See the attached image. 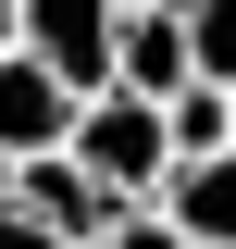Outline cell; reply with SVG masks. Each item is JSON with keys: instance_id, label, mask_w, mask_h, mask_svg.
<instances>
[{"instance_id": "cell-8", "label": "cell", "mask_w": 236, "mask_h": 249, "mask_svg": "<svg viewBox=\"0 0 236 249\" xmlns=\"http://www.w3.org/2000/svg\"><path fill=\"white\" fill-rule=\"evenodd\" d=\"M174 13H186V62L211 88H236V0H174Z\"/></svg>"}, {"instance_id": "cell-9", "label": "cell", "mask_w": 236, "mask_h": 249, "mask_svg": "<svg viewBox=\"0 0 236 249\" xmlns=\"http://www.w3.org/2000/svg\"><path fill=\"white\" fill-rule=\"evenodd\" d=\"M100 249H199V237H186V224L162 212V199H124V212H112V237H100Z\"/></svg>"}, {"instance_id": "cell-6", "label": "cell", "mask_w": 236, "mask_h": 249, "mask_svg": "<svg viewBox=\"0 0 236 249\" xmlns=\"http://www.w3.org/2000/svg\"><path fill=\"white\" fill-rule=\"evenodd\" d=\"M162 212H174L199 249H236V150H211V162H174V175H162Z\"/></svg>"}, {"instance_id": "cell-2", "label": "cell", "mask_w": 236, "mask_h": 249, "mask_svg": "<svg viewBox=\"0 0 236 249\" xmlns=\"http://www.w3.org/2000/svg\"><path fill=\"white\" fill-rule=\"evenodd\" d=\"M25 50L50 62L75 100H100L112 62H124V0H25Z\"/></svg>"}, {"instance_id": "cell-10", "label": "cell", "mask_w": 236, "mask_h": 249, "mask_svg": "<svg viewBox=\"0 0 236 249\" xmlns=\"http://www.w3.org/2000/svg\"><path fill=\"white\" fill-rule=\"evenodd\" d=\"M0 249H75V237H50L37 212H0Z\"/></svg>"}, {"instance_id": "cell-1", "label": "cell", "mask_w": 236, "mask_h": 249, "mask_svg": "<svg viewBox=\"0 0 236 249\" xmlns=\"http://www.w3.org/2000/svg\"><path fill=\"white\" fill-rule=\"evenodd\" d=\"M62 150L87 162L112 199H162V175H174V137H162V100H137V88H100L87 112H75V137Z\"/></svg>"}, {"instance_id": "cell-3", "label": "cell", "mask_w": 236, "mask_h": 249, "mask_svg": "<svg viewBox=\"0 0 236 249\" xmlns=\"http://www.w3.org/2000/svg\"><path fill=\"white\" fill-rule=\"evenodd\" d=\"M13 212H37L50 237H75V249H100V237H112V212H124V199H112V187H100V175H87L75 150H37L25 175H13Z\"/></svg>"}, {"instance_id": "cell-4", "label": "cell", "mask_w": 236, "mask_h": 249, "mask_svg": "<svg viewBox=\"0 0 236 249\" xmlns=\"http://www.w3.org/2000/svg\"><path fill=\"white\" fill-rule=\"evenodd\" d=\"M75 112H87V100L62 88V75H50L37 50H0V150H13V162L62 150V137H75Z\"/></svg>"}, {"instance_id": "cell-12", "label": "cell", "mask_w": 236, "mask_h": 249, "mask_svg": "<svg viewBox=\"0 0 236 249\" xmlns=\"http://www.w3.org/2000/svg\"><path fill=\"white\" fill-rule=\"evenodd\" d=\"M124 13H149V0H124Z\"/></svg>"}, {"instance_id": "cell-11", "label": "cell", "mask_w": 236, "mask_h": 249, "mask_svg": "<svg viewBox=\"0 0 236 249\" xmlns=\"http://www.w3.org/2000/svg\"><path fill=\"white\" fill-rule=\"evenodd\" d=\"M0 50H25V0H0Z\"/></svg>"}, {"instance_id": "cell-7", "label": "cell", "mask_w": 236, "mask_h": 249, "mask_svg": "<svg viewBox=\"0 0 236 249\" xmlns=\"http://www.w3.org/2000/svg\"><path fill=\"white\" fill-rule=\"evenodd\" d=\"M162 137H174V162H211V150H236V88L186 75V88L162 100Z\"/></svg>"}, {"instance_id": "cell-5", "label": "cell", "mask_w": 236, "mask_h": 249, "mask_svg": "<svg viewBox=\"0 0 236 249\" xmlns=\"http://www.w3.org/2000/svg\"><path fill=\"white\" fill-rule=\"evenodd\" d=\"M199 62H186V13L174 0H149V13H124V62H112V88H137V100H174Z\"/></svg>"}]
</instances>
